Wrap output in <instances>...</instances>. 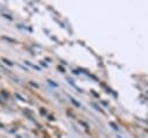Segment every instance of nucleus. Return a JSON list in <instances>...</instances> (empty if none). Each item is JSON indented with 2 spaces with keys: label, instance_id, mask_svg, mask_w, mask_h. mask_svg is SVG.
I'll use <instances>...</instances> for the list:
<instances>
[{
  "label": "nucleus",
  "instance_id": "f257e3e1",
  "mask_svg": "<svg viewBox=\"0 0 148 138\" xmlns=\"http://www.w3.org/2000/svg\"><path fill=\"white\" fill-rule=\"evenodd\" d=\"M2 61H3L5 64H7V65H8L9 67H12V66H13V63H12L10 60H8V59H6V58H2Z\"/></svg>",
  "mask_w": 148,
  "mask_h": 138
},
{
  "label": "nucleus",
  "instance_id": "f03ea898",
  "mask_svg": "<svg viewBox=\"0 0 148 138\" xmlns=\"http://www.w3.org/2000/svg\"><path fill=\"white\" fill-rule=\"evenodd\" d=\"M25 64H27V65H30V66H31L32 68H36V70H39V67H38V66H36V65H34V64H31L30 61H25Z\"/></svg>",
  "mask_w": 148,
  "mask_h": 138
},
{
  "label": "nucleus",
  "instance_id": "7ed1b4c3",
  "mask_svg": "<svg viewBox=\"0 0 148 138\" xmlns=\"http://www.w3.org/2000/svg\"><path fill=\"white\" fill-rule=\"evenodd\" d=\"M2 16H3V17H6V19H8L9 21H12V20H13V17H12V16H9V15H7V14H2Z\"/></svg>",
  "mask_w": 148,
  "mask_h": 138
},
{
  "label": "nucleus",
  "instance_id": "20e7f679",
  "mask_svg": "<svg viewBox=\"0 0 148 138\" xmlns=\"http://www.w3.org/2000/svg\"><path fill=\"white\" fill-rule=\"evenodd\" d=\"M15 96H16L17 99H20V100H22V101H25V100H24V99H23V97H22V96H21L20 94H15Z\"/></svg>",
  "mask_w": 148,
  "mask_h": 138
},
{
  "label": "nucleus",
  "instance_id": "39448f33",
  "mask_svg": "<svg viewBox=\"0 0 148 138\" xmlns=\"http://www.w3.org/2000/svg\"><path fill=\"white\" fill-rule=\"evenodd\" d=\"M47 81H49V82H50L52 86H57V83H56V82H53V81H51V80H47Z\"/></svg>",
  "mask_w": 148,
  "mask_h": 138
},
{
  "label": "nucleus",
  "instance_id": "423d86ee",
  "mask_svg": "<svg viewBox=\"0 0 148 138\" xmlns=\"http://www.w3.org/2000/svg\"><path fill=\"white\" fill-rule=\"evenodd\" d=\"M30 85H32V86H34V87H36V88L38 87V85H37V83H35V82H32V81L30 82Z\"/></svg>",
  "mask_w": 148,
  "mask_h": 138
}]
</instances>
